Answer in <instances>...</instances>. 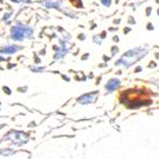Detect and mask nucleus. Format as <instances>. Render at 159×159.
<instances>
[{
	"label": "nucleus",
	"mask_w": 159,
	"mask_h": 159,
	"mask_svg": "<svg viewBox=\"0 0 159 159\" xmlns=\"http://www.w3.org/2000/svg\"><path fill=\"white\" fill-rule=\"evenodd\" d=\"M95 95H96V93L84 95L82 97H80V98H79V102H81V103H89V102H93V101L95 100Z\"/></svg>",
	"instance_id": "7"
},
{
	"label": "nucleus",
	"mask_w": 159,
	"mask_h": 159,
	"mask_svg": "<svg viewBox=\"0 0 159 159\" xmlns=\"http://www.w3.org/2000/svg\"><path fill=\"white\" fill-rule=\"evenodd\" d=\"M101 2H102L103 6L109 7V6H110V3H111V0H101Z\"/></svg>",
	"instance_id": "8"
},
{
	"label": "nucleus",
	"mask_w": 159,
	"mask_h": 159,
	"mask_svg": "<svg viewBox=\"0 0 159 159\" xmlns=\"http://www.w3.org/2000/svg\"><path fill=\"white\" fill-rule=\"evenodd\" d=\"M148 50L143 49V48H136V49H131V50L127 51L122 55V57L117 61L116 65H122L125 67H129L131 65H134L136 61H138L139 59L143 58L146 56Z\"/></svg>",
	"instance_id": "2"
},
{
	"label": "nucleus",
	"mask_w": 159,
	"mask_h": 159,
	"mask_svg": "<svg viewBox=\"0 0 159 159\" xmlns=\"http://www.w3.org/2000/svg\"><path fill=\"white\" fill-rule=\"evenodd\" d=\"M43 3L47 7V8L59 9L60 5L62 3V0H43Z\"/></svg>",
	"instance_id": "4"
},
{
	"label": "nucleus",
	"mask_w": 159,
	"mask_h": 159,
	"mask_svg": "<svg viewBox=\"0 0 159 159\" xmlns=\"http://www.w3.org/2000/svg\"><path fill=\"white\" fill-rule=\"evenodd\" d=\"M20 49H21V47H18V46H6L0 50V52L6 53V55H12V53L17 52Z\"/></svg>",
	"instance_id": "5"
},
{
	"label": "nucleus",
	"mask_w": 159,
	"mask_h": 159,
	"mask_svg": "<svg viewBox=\"0 0 159 159\" xmlns=\"http://www.w3.org/2000/svg\"><path fill=\"white\" fill-rule=\"evenodd\" d=\"M119 85H120V81L118 79H111V80H109L108 84L106 85V89L111 93V91L116 90L117 88L119 87Z\"/></svg>",
	"instance_id": "6"
},
{
	"label": "nucleus",
	"mask_w": 159,
	"mask_h": 159,
	"mask_svg": "<svg viewBox=\"0 0 159 159\" xmlns=\"http://www.w3.org/2000/svg\"><path fill=\"white\" fill-rule=\"evenodd\" d=\"M158 16H159V9H158Z\"/></svg>",
	"instance_id": "10"
},
{
	"label": "nucleus",
	"mask_w": 159,
	"mask_h": 159,
	"mask_svg": "<svg viewBox=\"0 0 159 159\" xmlns=\"http://www.w3.org/2000/svg\"><path fill=\"white\" fill-rule=\"evenodd\" d=\"M10 16H11V12H10V13H7V15H6V16L3 17V20L6 21V20H7V18H9Z\"/></svg>",
	"instance_id": "9"
},
{
	"label": "nucleus",
	"mask_w": 159,
	"mask_h": 159,
	"mask_svg": "<svg viewBox=\"0 0 159 159\" xmlns=\"http://www.w3.org/2000/svg\"><path fill=\"white\" fill-rule=\"evenodd\" d=\"M32 29L29 27H25L19 25V26L12 27L11 29V38L16 41H21L25 37H31L32 36Z\"/></svg>",
	"instance_id": "3"
},
{
	"label": "nucleus",
	"mask_w": 159,
	"mask_h": 159,
	"mask_svg": "<svg viewBox=\"0 0 159 159\" xmlns=\"http://www.w3.org/2000/svg\"><path fill=\"white\" fill-rule=\"evenodd\" d=\"M120 100L124 102L128 108L134 109L143 105H148L150 100L148 98V95L143 90H127L120 95Z\"/></svg>",
	"instance_id": "1"
}]
</instances>
